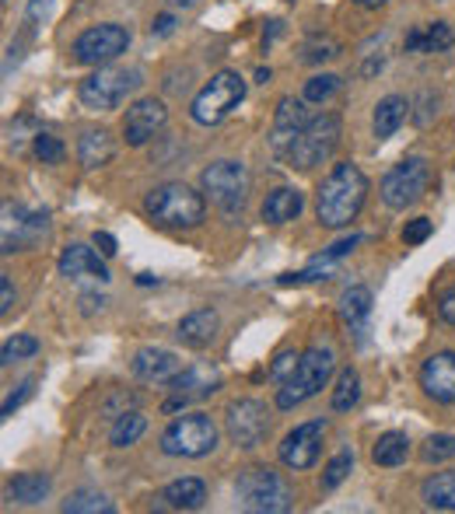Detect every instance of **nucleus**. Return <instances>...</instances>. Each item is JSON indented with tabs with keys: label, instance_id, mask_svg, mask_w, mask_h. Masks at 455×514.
<instances>
[{
	"label": "nucleus",
	"instance_id": "nucleus-27",
	"mask_svg": "<svg viewBox=\"0 0 455 514\" xmlns=\"http://www.w3.org/2000/svg\"><path fill=\"white\" fill-rule=\"evenodd\" d=\"M407 455H410V438L407 434H399V430H389V434H382V438L371 445V462L382 466V469L403 466Z\"/></svg>",
	"mask_w": 455,
	"mask_h": 514
},
{
	"label": "nucleus",
	"instance_id": "nucleus-34",
	"mask_svg": "<svg viewBox=\"0 0 455 514\" xmlns=\"http://www.w3.org/2000/svg\"><path fill=\"white\" fill-rule=\"evenodd\" d=\"M337 91H340V77H337V74H316V77L305 81L301 98H305L308 106H322V102H329Z\"/></svg>",
	"mask_w": 455,
	"mask_h": 514
},
{
	"label": "nucleus",
	"instance_id": "nucleus-12",
	"mask_svg": "<svg viewBox=\"0 0 455 514\" xmlns=\"http://www.w3.org/2000/svg\"><path fill=\"white\" fill-rule=\"evenodd\" d=\"M329 424L326 420H305L295 430L284 434V441L277 448L280 455V466H288L291 472H305L318 462V451H322V438H326Z\"/></svg>",
	"mask_w": 455,
	"mask_h": 514
},
{
	"label": "nucleus",
	"instance_id": "nucleus-20",
	"mask_svg": "<svg viewBox=\"0 0 455 514\" xmlns=\"http://www.w3.org/2000/svg\"><path fill=\"white\" fill-rule=\"evenodd\" d=\"M217 329H221V315L214 308H197V312L182 315L179 329H176V339L189 350H207L214 339H217Z\"/></svg>",
	"mask_w": 455,
	"mask_h": 514
},
{
	"label": "nucleus",
	"instance_id": "nucleus-23",
	"mask_svg": "<svg viewBox=\"0 0 455 514\" xmlns=\"http://www.w3.org/2000/svg\"><path fill=\"white\" fill-rule=\"evenodd\" d=\"M403 45H407V53H445L455 45V32L445 22L420 25V28H410Z\"/></svg>",
	"mask_w": 455,
	"mask_h": 514
},
{
	"label": "nucleus",
	"instance_id": "nucleus-9",
	"mask_svg": "<svg viewBox=\"0 0 455 514\" xmlns=\"http://www.w3.org/2000/svg\"><path fill=\"white\" fill-rule=\"evenodd\" d=\"M140 88V70H126V67H95L91 77L81 81L77 88V98L85 109L95 112H109L116 106L126 102V95H134Z\"/></svg>",
	"mask_w": 455,
	"mask_h": 514
},
{
	"label": "nucleus",
	"instance_id": "nucleus-18",
	"mask_svg": "<svg viewBox=\"0 0 455 514\" xmlns=\"http://www.w3.org/2000/svg\"><path fill=\"white\" fill-rule=\"evenodd\" d=\"M60 277L67 280H98V284H109V267H106V256L98 248H88L81 242H70L64 252H60Z\"/></svg>",
	"mask_w": 455,
	"mask_h": 514
},
{
	"label": "nucleus",
	"instance_id": "nucleus-17",
	"mask_svg": "<svg viewBox=\"0 0 455 514\" xmlns=\"http://www.w3.org/2000/svg\"><path fill=\"white\" fill-rule=\"evenodd\" d=\"M420 388L434 403H455V350H438L420 364Z\"/></svg>",
	"mask_w": 455,
	"mask_h": 514
},
{
	"label": "nucleus",
	"instance_id": "nucleus-48",
	"mask_svg": "<svg viewBox=\"0 0 455 514\" xmlns=\"http://www.w3.org/2000/svg\"><path fill=\"white\" fill-rule=\"evenodd\" d=\"M46 7H49V0H32V7H28V15H32V18H39V15H43Z\"/></svg>",
	"mask_w": 455,
	"mask_h": 514
},
{
	"label": "nucleus",
	"instance_id": "nucleus-31",
	"mask_svg": "<svg viewBox=\"0 0 455 514\" xmlns=\"http://www.w3.org/2000/svg\"><path fill=\"white\" fill-rule=\"evenodd\" d=\"M371 291L368 287H350V291H343L340 297V318L350 326V329H361V322L371 315Z\"/></svg>",
	"mask_w": 455,
	"mask_h": 514
},
{
	"label": "nucleus",
	"instance_id": "nucleus-38",
	"mask_svg": "<svg viewBox=\"0 0 455 514\" xmlns=\"http://www.w3.org/2000/svg\"><path fill=\"white\" fill-rule=\"evenodd\" d=\"M424 462H449L455 459V434H431L424 441Z\"/></svg>",
	"mask_w": 455,
	"mask_h": 514
},
{
	"label": "nucleus",
	"instance_id": "nucleus-49",
	"mask_svg": "<svg viewBox=\"0 0 455 514\" xmlns=\"http://www.w3.org/2000/svg\"><path fill=\"white\" fill-rule=\"evenodd\" d=\"M358 7H368V11H379V7H386L389 0H354Z\"/></svg>",
	"mask_w": 455,
	"mask_h": 514
},
{
	"label": "nucleus",
	"instance_id": "nucleus-37",
	"mask_svg": "<svg viewBox=\"0 0 455 514\" xmlns=\"http://www.w3.org/2000/svg\"><path fill=\"white\" fill-rule=\"evenodd\" d=\"M32 151H35V157L43 161V165H60L64 161V155H67V147H64V140L53 134H35V140H32Z\"/></svg>",
	"mask_w": 455,
	"mask_h": 514
},
{
	"label": "nucleus",
	"instance_id": "nucleus-21",
	"mask_svg": "<svg viewBox=\"0 0 455 514\" xmlns=\"http://www.w3.org/2000/svg\"><path fill=\"white\" fill-rule=\"evenodd\" d=\"M305 210V193L295 189V186H280V189H273L270 197L263 200V221L267 224H288L295 221L298 214Z\"/></svg>",
	"mask_w": 455,
	"mask_h": 514
},
{
	"label": "nucleus",
	"instance_id": "nucleus-10",
	"mask_svg": "<svg viewBox=\"0 0 455 514\" xmlns=\"http://www.w3.org/2000/svg\"><path fill=\"white\" fill-rule=\"evenodd\" d=\"M428 186H431V165L424 157H407L389 168L379 193L389 210H407L417 200H424Z\"/></svg>",
	"mask_w": 455,
	"mask_h": 514
},
{
	"label": "nucleus",
	"instance_id": "nucleus-25",
	"mask_svg": "<svg viewBox=\"0 0 455 514\" xmlns=\"http://www.w3.org/2000/svg\"><path fill=\"white\" fill-rule=\"evenodd\" d=\"M410 116V102L403 98V95H389V98H382L379 106H375V116H371V130H375V136L379 140H386V136H392L399 126H403V119Z\"/></svg>",
	"mask_w": 455,
	"mask_h": 514
},
{
	"label": "nucleus",
	"instance_id": "nucleus-41",
	"mask_svg": "<svg viewBox=\"0 0 455 514\" xmlns=\"http://www.w3.org/2000/svg\"><path fill=\"white\" fill-rule=\"evenodd\" d=\"M361 242H364L361 235H350V238H340L337 246H329V248H326V252H322V256H316L312 263H322V267H329L333 259H343V256H350V252H354V248L361 246Z\"/></svg>",
	"mask_w": 455,
	"mask_h": 514
},
{
	"label": "nucleus",
	"instance_id": "nucleus-33",
	"mask_svg": "<svg viewBox=\"0 0 455 514\" xmlns=\"http://www.w3.org/2000/svg\"><path fill=\"white\" fill-rule=\"evenodd\" d=\"M60 511L64 514H113L116 508H113V500L102 497L98 490H77L60 504Z\"/></svg>",
	"mask_w": 455,
	"mask_h": 514
},
{
	"label": "nucleus",
	"instance_id": "nucleus-47",
	"mask_svg": "<svg viewBox=\"0 0 455 514\" xmlns=\"http://www.w3.org/2000/svg\"><path fill=\"white\" fill-rule=\"evenodd\" d=\"M172 28H176V18L172 15H158L155 25H151V35H172Z\"/></svg>",
	"mask_w": 455,
	"mask_h": 514
},
{
	"label": "nucleus",
	"instance_id": "nucleus-36",
	"mask_svg": "<svg viewBox=\"0 0 455 514\" xmlns=\"http://www.w3.org/2000/svg\"><path fill=\"white\" fill-rule=\"evenodd\" d=\"M350 469H354V455L343 448L340 455H333V459L326 462V469H322V490H337L343 479L350 476Z\"/></svg>",
	"mask_w": 455,
	"mask_h": 514
},
{
	"label": "nucleus",
	"instance_id": "nucleus-50",
	"mask_svg": "<svg viewBox=\"0 0 455 514\" xmlns=\"http://www.w3.org/2000/svg\"><path fill=\"white\" fill-rule=\"evenodd\" d=\"M382 64H386V60H382V56H375V60H368V64H364V74H375V70H382Z\"/></svg>",
	"mask_w": 455,
	"mask_h": 514
},
{
	"label": "nucleus",
	"instance_id": "nucleus-14",
	"mask_svg": "<svg viewBox=\"0 0 455 514\" xmlns=\"http://www.w3.org/2000/svg\"><path fill=\"white\" fill-rule=\"evenodd\" d=\"M168 123V109L158 98H136L134 106L123 116V140L126 147H144L165 130Z\"/></svg>",
	"mask_w": 455,
	"mask_h": 514
},
{
	"label": "nucleus",
	"instance_id": "nucleus-26",
	"mask_svg": "<svg viewBox=\"0 0 455 514\" xmlns=\"http://www.w3.org/2000/svg\"><path fill=\"white\" fill-rule=\"evenodd\" d=\"M420 500L434 511H455V469L428 476L420 487Z\"/></svg>",
	"mask_w": 455,
	"mask_h": 514
},
{
	"label": "nucleus",
	"instance_id": "nucleus-4",
	"mask_svg": "<svg viewBox=\"0 0 455 514\" xmlns=\"http://www.w3.org/2000/svg\"><path fill=\"white\" fill-rule=\"evenodd\" d=\"M333 371H337V354L329 347H308L301 354V364H298V371L291 375V381H284L277 388V409H295L305 399L318 396L329 385Z\"/></svg>",
	"mask_w": 455,
	"mask_h": 514
},
{
	"label": "nucleus",
	"instance_id": "nucleus-52",
	"mask_svg": "<svg viewBox=\"0 0 455 514\" xmlns=\"http://www.w3.org/2000/svg\"><path fill=\"white\" fill-rule=\"evenodd\" d=\"M256 81H259V85H267V81H270V70L259 67V70H256Z\"/></svg>",
	"mask_w": 455,
	"mask_h": 514
},
{
	"label": "nucleus",
	"instance_id": "nucleus-24",
	"mask_svg": "<svg viewBox=\"0 0 455 514\" xmlns=\"http://www.w3.org/2000/svg\"><path fill=\"white\" fill-rule=\"evenodd\" d=\"M113 155H116L113 136H109V130H102V126H91L77 140V161L85 168H102V165L113 161Z\"/></svg>",
	"mask_w": 455,
	"mask_h": 514
},
{
	"label": "nucleus",
	"instance_id": "nucleus-5",
	"mask_svg": "<svg viewBox=\"0 0 455 514\" xmlns=\"http://www.w3.org/2000/svg\"><path fill=\"white\" fill-rule=\"evenodd\" d=\"M242 98H246V77L238 70H217L204 88L197 91V98L189 106V116L200 126H217V123H225L228 116L242 106Z\"/></svg>",
	"mask_w": 455,
	"mask_h": 514
},
{
	"label": "nucleus",
	"instance_id": "nucleus-16",
	"mask_svg": "<svg viewBox=\"0 0 455 514\" xmlns=\"http://www.w3.org/2000/svg\"><path fill=\"white\" fill-rule=\"evenodd\" d=\"M305 106H308L305 98H291V95H284V98L277 102V109H273V134H270L273 155H280V157L291 155L295 140L301 136V130L308 126V119H312Z\"/></svg>",
	"mask_w": 455,
	"mask_h": 514
},
{
	"label": "nucleus",
	"instance_id": "nucleus-53",
	"mask_svg": "<svg viewBox=\"0 0 455 514\" xmlns=\"http://www.w3.org/2000/svg\"><path fill=\"white\" fill-rule=\"evenodd\" d=\"M176 4H179V7H189V4H193V0H176Z\"/></svg>",
	"mask_w": 455,
	"mask_h": 514
},
{
	"label": "nucleus",
	"instance_id": "nucleus-44",
	"mask_svg": "<svg viewBox=\"0 0 455 514\" xmlns=\"http://www.w3.org/2000/svg\"><path fill=\"white\" fill-rule=\"evenodd\" d=\"M438 315H441V322L455 326V284H449L438 297Z\"/></svg>",
	"mask_w": 455,
	"mask_h": 514
},
{
	"label": "nucleus",
	"instance_id": "nucleus-28",
	"mask_svg": "<svg viewBox=\"0 0 455 514\" xmlns=\"http://www.w3.org/2000/svg\"><path fill=\"white\" fill-rule=\"evenodd\" d=\"M7 493H11V500H18L25 508H35L49 497V476L46 472H22V476L11 479Z\"/></svg>",
	"mask_w": 455,
	"mask_h": 514
},
{
	"label": "nucleus",
	"instance_id": "nucleus-35",
	"mask_svg": "<svg viewBox=\"0 0 455 514\" xmlns=\"http://www.w3.org/2000/svg\"><path fill=\"white\" fill-rule=\"evenodd\" d=\"M35 354H39V339H35V336H28V333H18L4 343V350H0V364H4V368H11L15 360H28V358H35Z\"/></svg>",
	"mask_w": 455,
	"mask_h": 514
},
{
	"label": "nucleus",
	"instance_id": "nucleus-8",
	"mask_svg": "<svg viewBox=\"0 0 455 514\" xmlns=\"http://www.w3.org/2000/svg\"><path fill=\"white\" fill-rule=\"evenodd\" d=\"M200 189L204 197L217 210L225 214H242L246 207V197H249V172L242 161H214L200 172Z\"/></svg>",
	"mask_w": 455,
	"mask_h": 514
},
{
	"label": "nucleus",
	"instance_id": "nucleus-1",
	"mask_svg": "<svg viewBox=\"0 0 455 514\" xmlns=\"http://www.w3.org/2000/svg\"><path fill=\"white\" fill-rule=\"evenodd\" d=\"M368 197V176L354 161H340L316 189V217L322 227H347L361 214Z\"/></svg>",
	"mask_w": 455,
	"mask_h": 514
},
{
	"label": "nucleus",
	"instance_id": "nucleus-22",
	"mask_svg": "<svg viewBox=\"0 0 455 514\" xmlns=\"http://www.w3.org/2000/svg\"><path fill=\"white\" fill-rule=\"evenodd\" d=\"M161 500H165V508H172V511H197V508H204V500H207V483L197 479V476L172 479V483L161 490Z\"/></svg>",
	"mask_w": 455,
	"mask_h": 514
},
{
	"label": "nucleus",
	"instance_id": "nucleus-42",
	"mask_svg": "<svg viewBox=\"0 0 455 514\" xmlns=\"http://www.w3.org/2000/svg\"><path fill=\"white\" fill-rule=\"evenodd\" d=\"M434 231L431 217H413V221H407V227H403V242L407 246H420V242H428Z\"/></svg>",
	"mask_w": 455,
	"mask_h": 514
},
{
	"label": "nucleus",
	"instance_id": "nucleus-46",
	"mask_svg": "<svg viewBox=\"0 0 455 514\" xmlns=\"http://www.w3.org/2000/svg\"><path fill=\"white\" fill-rule=\"evenodd\" d=\"M91 246L98 248L106 259H113L116 252H119V246H116V238L109 235V231H95V235H91Z\"/></svg>",
	"mask_w": 455,
	"mask_h": 514
},
{
	"label": "nucleus",
	"instance_id": "nucleus-6",
	"mask_svg": "<svg viewBox=\"0 0 455 514\" xmlns=\"http://www.w3.org/2000/svg\"><path fill=\"white\" fill-rule=\"evenodd\" d=\"M217 424L207 413H182L161 430V451L172 459H204L217 448Z\"/></svg>",
	"mask_w": 455,
	"mask_h": 514
},
{
	"label": "nucleus",
	"instance_id": "nucleus-2",
	"mask_svg": "<svg viewBox=\"0 0 455 514\" xmlns=\"http://www.w3.org/2000/svg\"><path fill=\"white\" fill-rule=\"evenodd\" d=\"M144 214L158 224V227L186 231V227L204 224L207 197L197 193L193 186H186V182H161V186H155L144 197Z\"/></svg>",
	"mask_w": 455,
	"mask_h": 514
},
{
	"label": "nucleus",
	"instance_id": "nucleus-30",
	"mask_svg": "<svg viewBox=\"0 0 455 514\" xmlns=\"http://www.w3.org/2000/svg\"><path fill=\"white\" fill-rule=\"evenodd\" d=\"M144 430H147V417L130 409V413H119L116 417L113 430H109V441H113V448H130L144 438Z\"/></svg>",
	"mask_w": 455,
	"mask_h": 514
},
{
	"label": "nucleus",
	"instance_id": "nucleus-19",
	"mask_svg": "<svg viewBox=\"0 0 455 514\" xmlns=\"http://www.w3.org/2000/svg\"><path fill=\"white\" fill-rule=\"evenodd\" d=\"M130 368H134V378L144 381V385H168V381L182 371V360L179 354H172V350L144 347V350H136V358Z\"/></svg>",
	"mask_w": 455,
	"mask_h": 514
},
{
	"label": "nucleus",
	"instance_id": "nucleus-13",
	"mask_svg": "<svg viewBox=\"0 0 455 514\" xmlns=\"http://www.w3.org/2000/svg\"><path fill=\"white\" fill-rule=\"evenodd\" d=\"M225 430L228 438H231V445L256 448L267 438V430H270V409L259 403V399H238V403L228 406Z\"/></svg>",
	"mask_w": 455,
	"mask_h": 514
},
{
	"label": "nucleus",
	"instance_id": "nucleus-7",
	"mask_svg": "<svg viewBox=\"0 0 455 514\" xmlns=\"http://www.w3.org/2000/svg\"><path fill=\"white\" fill-rule=\"evenodd\" d=\"M340 116L337 112H318L308 119V126L301 130V136L295 140V147H291V155L288 161L295 165L298 172H312L318 168L322 161H329L333 151H337V144H340Z\"/></svg>",
	"mask_w": 455,
	"mask_h": 514
},
{
	"label": "nucleus",
	"instance_id": "nucleus-40",
	"mask_svg": "<svg viewBox=\"0 0 455 514\" xmlns=\"http://www.w3.org/2000/svg\"><path fill=\"white\" fill-rule=\"evenodd\" d=\"M333 56H340V43H333V39H316L301 53L305 64H322V60H333Z\"/></svg>",
	"mask_w": 455,
	"mask_h": 514
},
{
	"label": "nucleus",
	"instance_id": "nucleus-51",
	"mask_svg": "<svg viewBox=\"0 0 455 514\" xmlns=\"http://www.w3.org/2000/svg\"><path fill=\"white\" fill-rule=\"evenodd\" d=\"M277 32H280V22H273V25H270V32L263 35V45H270V43H273V35H277Z\"/></svg>",
	"mask_w": 455,
	"mask_h": 514
},
{
	"label": "nucleus",
	"instance_id": "nucleus-15",
	"mask_svg": "<svg viewBox=\"0 0 455 514\" xmlns=\"http://www.w3.org/2000/svg\"><path fill=\"white\" fill-rule=\"evenodd\" d=\"M168 388H172V399L165 403V413H176L182 406L214 396L221 388V375L207 364H193V368H182L179 375L168 381Z\"/></svg>",
	"mask_w": 455,
	"mask_h": 514
},
{
	"label": "nucleus",
	"instance_id": "nucleus-45",
	"mask_svg": "<svg viewBox=\"0 0 455 514\" xmlns=\"http://www.w3.org/2000/svg\"><path fill=\"white\" fill-rule=\"evenodd\" d=\"M15 301H18V294H15V284H11V277L4 273V277H0V315H11Z\"/></svg>",
	"mask_w": 455,
	"mask_h": 514
},
{
	"label": "nucleus",
	"instance_id": "nucleus-43",
	"mask_svg": "<svg viewBox=\"0 0 455 514\" xmlns=\"http://www.w3.org/2000/svg\"><path fill=\"white\" fill-rule=\"evenodd\" d=\"M32 388H35V378H25L22 385H18V392H11V396L4 399V409H0V417H11V413H15V409H18V406H22L25 399L32 396Z\"/></svg>",
	"mask_w": 455,
	"mask_h": 514
},
{
	"label": "nucleus",
	"instance_id": "nucleus-3",
	"mask_svg": "<svg viewBox=\"0 0 455 514\" xmlns=\"http://www.w3.org/2000/svg\"><path fill=\"white\" fill-rule=\"evenodd\" d=\"M235 497L252 514H284L295 504L291 483L284 479V472L270 469V466H249V469L238 472Z\"/></svg>",
	"mask_w": 455,
	"mask_h": 514
},
{
	"label": "nucleus",
	"instance_id": "nucleus-32",
	"mask_svg": "<svg viewBox=\"0 0 455 514\" xmlns=\"http://www.w3.org/2000/svg\"><path fill=\"white\" fill-rule=\"evenodd\" d=\"M333 409L337 413H350L354 406L361 403V375L354 368H343L340 378H337V388H333Z\"/></svg>",
	"mask_w": 455,
	"mask_h": 514
},
{
	"label": "nucleus",
	"instance_id": "nucleus-39",
	"mask_svg": "<svg viewBox=\"0 0 455 514\" xmlns=\"http://www.w3.org/2000/svg\"><path fill=\"white\" fill-rule=\"evenodd\" d=\"M298 364H301V354H298V350H280L270 364V381H277V385L291 381V375L298 371Z\"/></svg>",
	"mask_w": 455,
	"mask_h": 514
},
{
	"label": "nucleus",
	"instance_id": "nucleus-11",
	"mask_svg": "<svg viewBox=\"0 0 455 514\" xmlns=\"http://www.w3.org/2000/svg\"><path fill=\"white\" fill-rule=\"evenodd\" d=\"M126 45H130V32H126L123 25L106 22V25L85 28V32L74 39L70 53H74V60L85 64V67H109L113 60H119V56L126 53Z\"/></svg>",
	"mask_w": 455,
	"mask_h": 514
},
{
	"label": "nucleus",
	"instance_id": "nucleus-29",
	"mask_svg": "<svg viewBox=\"0 0 455 514\" xmlns=\"http://www.w3.org/2000/svg\"><path fill=\"white\" fill-rule=\"evenodd\" d=\"M46 210H32V214H25L22 221L15 224V231L7 227L4 231V252H15V248H28L35 246V238L46 231Z\"/></svg>",
	"mask_w": 455,
	"mask_h": 514
}]
</instances>
